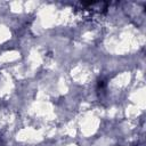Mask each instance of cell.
Returning <instances> with one entry per match:
<instances>
[{"instance_id":"cell-1","label":"cell","mask_w":146,"mask_h":146,"mask_svg":"<svg viewBox=\"0 0 146 146\" xmlns=\"http://www.w3.org/2000/svg\"><path fill=\"white\" fill-rule=\"evenodd\" d=\"M0 143H1V137H0Z\"/></svg>"}]
</instances>
